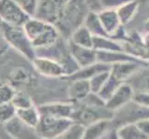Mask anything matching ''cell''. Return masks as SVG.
Masks as SVG:
<instances>
[{
  "label": "cell",
  "instance_id": "1",
  "mask_svg": "<svg viewBox=\"0 0 149 139\" xmlns=\"http://www.w3.org/2000/svg\"><path fill=\"white\" fill-rule=\"evenodd\" d=\"M89 11L86 0H70L58 22L55 24L61 37L69 41L75 31L84 25Z\"/></svg>",
  "mask_w": 149,
  "mask_h": 139
},
{
  "label": "cell",
  "instance_id": "2",
  "mask_svg": "<svg viewBox=\"0 0 149 139\" xmlns=\"http://www.w3.org/2000/svg\"><path fill=\"white\" fill-rule=\"evenodd\" d=\"M0 30L8 45L23 56L25 59L32 62L36 58L35 49L27 36L23 27L13 26L0 20Z\"/></svg>",
  "mask_w": 149,
  "mask_h": 139
},
{
  "label": "cell",
  "instance_id": "3",
  "mask_svg": "<svg viewBox=\"0 0 149 139\" xmlns=\"http://www.w3.org/2000/svg\"><path fill=\"white\" fill-rule=\"evenodd\" d=\"M115 113L109 110L106 106L95 107L81 103L74 104V111L71 120L74 123L87 127L100 121H112Z\"/></svg>",
  "mask_w": 149,
  "mask_h": 139
},
{
  "label": "cell",
  "instance_id": "4",
  "mask_svg": "<svg viewBox=\"0 0 149 139\" xmlns=\"http://www.w3.org/2000/svg\"><path fill=\"white\" fill-rule=\"evenodd\" d=\"M73 123L71 119L41 115L35 129L41 139H55L66 132Z\"/></svg>",
  "mask_w": 149,
  "mask_h": 139
},
{
  "label": "cell",
  "instance_id": "5",
  "mask_svg": "<svg viewBox=\"0 0 149 139\" xmlns=\"http://www.w3.org/2000/svg\"><path fill=\"white\" fill-rule=\"evenodd\" d=\"M70 0H39L35 18L51 24H56L60 19Z\"/></svg>",
  "mask_w": 149,
  "mask_h": 139
},
{
  "label": "cell",
  "instance_id": "6",
  "mask_svg": "<svg viewBox=\"0 0 149 139\" xmlns=\"http://www.w3.org/2000/svg\"><path fill=\"white\" fill-rule=\"evenodd\" d=\"M143 120H149V108L139 106L132 101L121 110L115 112L112 123L113 126L118 128L125 123L137 122Z\"/></svg>",
  "mask_w": 149,
  "mask_h": 139
},
{
  "label": "cell",
  "instance_id": "7",
  "mask_svg": "<svg viewBox=\"0 0 149 139\" xmlns=\"http://www.w3.org/2000/svg\"><path fill=\"white\" fill-rule=\"evenodd\" d=\"M30 18L14 0H0V20L3 22L23 27Z\"/></svg>",
  "mask_w": 149,
  "mask_h": 139
},
{
  "label": "cell",
  "instance_id": "8",
  "mask_svg": "<svg viewBox=\"0 0 149 139\" xmlns=\"http://www.w3.org/2000/svg\"><path fill=\"white\" fill-rule=\"evenodd\" d=\"M33 68L41 76L48 79H60L67 75L64 67L58 61L44 57H36L33 61Z\"/></svg>",
  "mask_w": 149,
  "mask_h": 139
},
{
  "label": "cell",
  "instance_id": "9",
  "mask_svg": "<svg viewBox=\"0 0 149 139\" xmlns=\"http://www.w3.org/2000/svg\"><path fill=\"white\" fill-rule=\"evenodd\" d=\"M125 53L143 62H149V50L142 40V34L132 32L127 34L124 41L120 42Z\"/></svg>",
  "mask_w": 149,
  "mask_h": 139
},
{
  "label": "cell",
  "instance_id": "10",
  "mask_svg": "<svg viewBox=\"0 0 149 139\" xmlns=\"http://www.w3.org/2000/svg\"><path fill=\"white\" fill-rule=\"evenodd\" d=\"M6 83L11 85L17 90H22V87L34 88L35 84L37 83V79L34 73L29 69L22 66H17L10 70L8 74V82Z\"/></svg>",
  "mask_w": 149,
  "mask_h": 139
},
{
  "label": "cell",
  "instance_id": "11",
  "mask_svg": "<svg viewBox=\"0 0 149 139\" xmlns=\"http://www.w3.org/2000/svg\"><path fill=\"white\" fill-rule=\"evenodd\" d=\"M134 89L128 83H123L116 90L110 98L106 102V107L113 112H117L133 100Z\"/></svg>",
  "mask_w": 149,
  "mask_h": 139
},
{
  "label": "cell",
  "instance_id": "12",
  "mask_svg": "<svg viewBox=\"0 0 149 139\" xmlns=\"http://www.w3.org/2000/svg\"><path fill=\"white\" fill-rule=\"evenodd\" d=\"M41 115L71 119L74 111V104L69 101H51L37 106Z\"/></svg>",
  "mask_w": 149,
  "mask_h": 139
},
{
  "label": "cell",
  "instance_id": "13",
  "mask_svg": "<svg viewBox=\"0 0 149 139\" xmlns=\"http://www.w3.org/2000/svg\"><path fill=\"white\" fill-rule=\"evenodd\" d=\"M2 126L4 130L15 139H41L35 128L27 125L17 116Z\"/></svg>",
  "mask_w": 149,
  "mask_h": 139
},
{
  "label": "cell",
  "instance_id": "14",
  "mask_svg": "<svg viewBox=\"0 0 149 139\" xmlns=\"http://www.w3.org/2000/svg\"><path fill=\"white\" fill-rule=\"evenodd\" d=\"M149 66L148 63L139 62V61H125L112 64L110 67V73L120 80L121 83H126L132 77L136 74L143 67Z\"/></svg>",
  "mask_w": 149,
  "mask_h": 139
},
{
  "label": "cell",
  "instance_id": "15",
  "mask_svg": "<svg viewBox=\"0 0 149 139\" xmlns=\"http://www.w3.org/2000/svg\"><path fill=\"white\" fill-rule=\"evenodd\" d=\"M68 43L70 55L80 69L97 63L96 50H95L94 48L84 47V46L74 45L69 42V41Z\"/></svg>",
  "mask_w": 149,
  "mask_h": 139
},
{
  "label": "cell",
  "instance_id": "16",
  "mask_svg": "<svg viewBox=\"0 0 149 139\" xmlns=\"http://www.w3.org/2000/svg\"><path fill=\"white\" fill-rule=\"evenodd\" d=\"M90 93H92V91L89 81H71L69 82L68 88H67V98L69 102L76 104V103L83 101Z\"/></svg>",
  "mask_w": 149,
  "mask_h": 139
},
{
  "label": "cell",
  "instance_id": "17",
  "mask_svg": "<svg viewBox=\"0 0 149 139\" xmlns=\"http://www.w3.org/2000/svg\"><path fill=\"white\" fill-rule=\"evenodd\" d=\"M97 14H98V18L105 32L111 38L118 32V30L122 26L119 15L117 13V10L101 9L100 11L97 12Z\"/></svg>",
  "mask_w": 149,
  "mask_h": 139
},
{
  "label": "cell",
  "instance_id": "18",
  "mask_svg": "<svg viewBox=\"0 0 149 139\" xmlns=\"http://www.w3.org/2000/svg\"><path fill=\"white\" fill-rule=\"evenodd\" d=\"M110 65L105 64V63H100L97 62L95 64H93L88 67H84V68H81L73 74H71L70 76L64 77V80L71 82V81H76V80H86L89 81L91 78H93L95 75L97 73H101V71H110Z\"/></svg>",
  "mask_w": 149,
  "mask_h": 139
},
{
  "label": "cell",
  "instance_id": "19",
  "mask_svg": "<svg viewBox=\"0 0 149 139\" xmlns=\"http://www.w3.org/2000/svg\"><path fill=\"white\" fill-rule=\"evenodd\" d=\"M96 54L97 62L109 64L110 66L112 64L125 62V61H139V62H143V61H141L130 55H128L124 51H96Z\"/></svg>",
  "mask_w": 149,
  "mask_h": 139
},
{
  "label": "cell",
  "instance_id": "20",
  "mask_svg": "<svg viewBox=\"0 0 149 139\" xmlns=\"http://www.w3.org/2000/svg\"><path fill=\"white\" fill-rule=\"evenodd\" d=\"M113 126L112 121H100L84 127L81 139H101Z\"/></svg>",
  "mask_w": 149,
  "mask_h": 139
},
{
  "label": "cell",
  "instance_id": "21",
  "mask_svg": "<svg viewBox=\"0 0 149 139\" xmlns=\"http://www.w3.org/2000/svg\"><path fill=\"white\" fill-rule=\"evenodd\" d=\"M49 24L51 23L45 22L44 20H41L35 17H32L23 25V29L25 33H26L27 36L31 40V42L33 43L34 40H36L47 30Z\"/></svg>",
  "mask_w": 149,
  "mask_h": 139
},
{
  "label": "cell",
  "instance_id": "22",
  "mask_svg": "<svg viewBox=\"0 0 149 139\" xmlns=\"http://www.w3.org/2000/svg\"><path fill=\"white\" fill-rule=\"evenodd\" d=\"M126 83L130 84L135 92L149 93V66L143 67Z\"/></svg>",
  "mask_w": 149,
  "mask_h": 139
},
{
  "label": "cell",
  "instance_id": "23",
  "mask_svg": "<svg viewBox=\"0 0 149 139\" xmlns=\"http://www.w3.org/2000/svg\"><path fill=\"white\" fill-rule=\"evenodd\" d=\"M117 133L120 139H149L136 122H129L119 126Z\"/></svg>",
  "mask_w": 149,
  "mask_h": 139
},
{
  "label": "cell",
  "instance_id": "24",
  "mask_svg": "<svg viewBox=\"0 0 149 139\" xmlns=\"http://www.w3.org/2000/svg\"><path fill=\"white\" fill-rule=\"evenodd\" d=\"M139 9V0H131L117 9L120 20L122 25L129 24Z\"/></svg>",
  "mask_w": 149,
  "mask_h": 139
},
{
  "label": "cell",
  "instance_id": "25",
  "mask_svg": "<svg viewBox=\"0 0 149 139\" xmlns=\"http://www.w3.org/2000/svg\"><path fill=\"white\" fill-rule=\"evenodd\" d=\"M69 42L80 46H84V47L93 48L94 35L89 32V30L84 25H83L72 34Z\"/></svg>",
  "mask_w": 149,
  "mask_h": 139
},
{
  "label": "cell",
  "instance_id": "26",
  "mask_svg": "<svg viewBox=\"0 0 149 139\" xmlns=\"http://www.w3.org/2000/svg\"><path fill=\"white\" fill-rule=\"evenodd\" d=\"M17 117L27 125L36 128L40 121L41 114L36 105L17 110Z\"/></svg>",
  "mask_w": 149,
  "mask_h": 139
},
{
  "label": "cell",
  "instance_id": "27",
  "mask_svg": "<svg viewBox=\"0 0 149 139\" xmlns=\"http://www.w3.org/2000/svg\"><path fill=\"white\" fill-rule=\"evenodd\" d=\"M84 26L89 30V32L94 36H104L109 37L105 32L103 25L98 18V14L95 11H89L88 15L84 20Z\"/></svg>",
  "mask_w": 149,
  "mask_h": 139
},
{
  "label": "cell",
  "instance_id": "28",
  "mask_svg": "<svg viewBox=\"0 0 149 139\" xmlns=\"http://www.w3.org/2000/svg\"><path fill=\"white\" fill-rule=\"evenodd\" d=\"M93 48L96 51H123L120 42L104 36H94Z\"/></svg>",
  "mask_w": 149,
  "mask_h": 139
},
{
  "label": "cell",
  "instance_id": "29",
  "mask_svg": "<svg viewBox=\"0 0 149 139\" xmlns=\"http://www.w3.org/2000/svg\"><path fill=\"white\" fill-rule=\"evenodd\" d=\"M121 84L123 83H121L120 80H118L116 77H114L110 73L109 79L107 80L106 84L101 88V90L97 93V95H98L103 100H105L107 102L112 96V95L116 92V90L119 88Z\"/></svg>",
  "mask_w": 149,
  "mask_h": 139
},
{
  "label": "cell",
  "instance_id": "30",
  "mask_svg": "<svg viewBox=\"0 0 149 139\" xmlns=\"http://www.w3.org/2000/svg\"><path fill=\"white\" fill-rule=\"evenodd\" d=\"M17 116V109L12 102L0 104V124L4 125Z\"/></svg>",
  "mask_w": 149,
  "mask_h": 139
},
{
  "label": "cell",
  "instance_id": "31",
  "mask_svg": "<svg viewBox=\"0 0 149 139\" xmlns=\"http://www.w3.org/2000/svg\"><path fill=\"white\" fill-rule=\"evenodd\" d=\"M12 103H13V105L16 107L17 110L24 109V108L32 107L35 105L33 97L31 96L27 92L22 91V90H17V93L12 100Z\"/></svg>",
  "mask_w": 149,
  "mask_h": 139
},
{
  "label": "cell",
  "instance_id": "32",
  "mask_svg": "<svg viewBox=\"0 0 149 139\" xmlns=\"http://www.w3.org/2000/svg\"><path fill=\"white\" fill-rule=\"evenodd\" d=\"M109 74H110V71H101V73H97L96 75H95L93 77V78H91L89 80L92 93H95V94H97V93L101 90V88L106 84L107 80L109 79Z\"/></svg>",
  "mask_w": 149,
  "mask_h": 139
},
{
  "label": "cell",
  "instance_id": "33",
  "mask_svg": "<svg viewBox=\"0 0 149 139\" xmlns=\"http://www.w3.org/2000/svg\"><path fill=\"white\" fill-rule=\"evenodd\" d=\"M17 89L8 83H0V104L12 102Z\"/></svg>",
  "mask_w": 149,
  "mask_h": 139
},
{
  "label": "cell",
  "instance_id": "34",
  "mask_svg": "<svg viewBox=\"0 0 149 139\" xmlns=\"http://www.w3.org/2000/svg\"><path fill=\"white\" fill-rule=\"evenodd\" d=\"M84 131V127L77 123H73L68 130L64 132L62 135L55 139H81L83 133Z\"/></svg>",
  "mask_w": 149,
  "mask_h": 139
},
{
  "label": "cell",
  "instance_id": "35",
  "mask_svg": "<svg viewBox=\"0 0 149 139\" xmlns=\"http://www.w3.org/2000/svg\"><path fill=\"white\" fill-rule=\"evenodd\" d=\"M30 17H34L39 0H14Z\"/></svg>",
  "mask_w": 149,
  "mask_h": 139
},
{
  "label": "cell",
  "instance_id": "36",
  "mask_svg": "<svg viewBox=\"0 0 149 139\" xmlns=\"http://www.w3.org/2000/svg\"><path fill=\"white\" fill-rule=\"evenodd\" d=\"M131 0H100L102 9H115L117 10L122 5L126 4Z\"/></svg>",
  "mask_w": 149,
  "mask_h": 139
},
{
  "label": "cell",
  "instance_id": "37",
  "mask_svg": "<svg viewBox=\"0 0 149 139\" xmlns=\"http://www.w3.org/2000/svg\"><path fill=\"white\" fill-rule=\"evenodd\" d=\"M132 101L139 106L149 108V93L148 92H135Z\"/></svg>",
  "mask_w": 149,
  "mask_h": 139
},
{
  "label": "cell",
  "instance_id": "38",
  "mask_svg": "<svg viewBox=\"0 0 149 139\" xmlns=\"http://www.w3.org/2000/svg\"><path fill=\"white\" fill-rule=\"evenodd\" d=\"M86 3L88 5L90 11L98 12L102 9L100 5V0H86Z\"/></svg>",
  "mask_w": 149,
  "mask_h": 139
},
{
  "label": "cell",
  "instance_id": "39",
  "mask_svg": "<svg viewBox=\"0 0 149 139\" xmlns=\"http://www.w3.org/2000/svg\"><path fill=\"white\" fill-rule=\"evenodd\" d=\"M145 135L149 138V120H143L136 122Z\"/></svg>",
  "mask_w": 149,
  "mask_h": 139
},
{
  "label": "cell",
  "instance_id": "40",
  "mask_svg": "<svg viewBox=\"0 0 149 139\" xmlns=\"http://www.w3.org/2000/svg\"><path fill=\"white\" fill-rule=\"evenodd\" d=\"M8 45L7 43V41L5 40L4 38V35L1 32V30H0V56H2L4 53L7 52V50L8 48Z\"/></svg>",
  "mask_w": 149,
  "mask_h": 139
},
{
  "label": "cell",
  "instance_id": "41",
  "mask_svg": "<svg viewBox=\"0 0 149 139\" xmlns=\"http://www.w3.org/2000/svg\"><path fill=\"white\" fill-rule=\"evenodd\" d=\"M101 139H120L117 133V128L113 127L112 129H110Z\"/></svg>",
  "mask_w": 149,
  "mask_h": 139
},
{
  "label": "cell",
  "instance_id": "42",
  "mask_svg": "<svg viewBox=\"0 0 149 139\" xmlns=\"http://www.w3.org/2000/svg\"><path fill=\"white\" fill-rule=\"evenodd\" d=\"M142 40L143 45H146V47L149 50V32H146L142 34Z\"/></svg>",
  "mask_w": 149,
  "mask_h": 139
},
{
  "label": "cell",
  "instance_id": "43",
  "mask_svg": "<svg viewBox=\"0 0 149 139\" xmlns=\"http://www.w3.org/2000/svg\"><path fill=\"white\" fill-rule=\"evenodd\" d=\"M0 139H15V138L10 136L8 133L4 130L3 126L0 124Z\"/></svg>",
  "mask_w": 149,
  "mask_h": 139
},
{
  "label": "cell",
  "instance_id": "44",
  "mask_svg": "<svg viewBox=\"0 0 149 139\" xmlns=\"http://www.w3.org/2000/svg\"><path fill=\"white\" fill-rule=\"evenodd\" d=\"M145 28L146 32H149V18L145 22Z\"/></svg>",
  "mask_w": 149,
  "mask_h": 139
}]
</instances>
